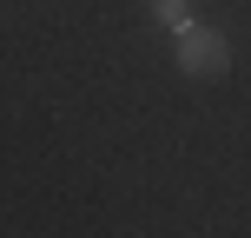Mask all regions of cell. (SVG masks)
I'll return each instance as SVG.
<instances>
[{
    "label": "cell",
    "mask_w": 251,
    "mask_h": 238,
    "mask_svg": "<svg viewBox=\"0 0 251 238\" xmlns=\"http://www.w3.org/2000/svg\"><path fill=\"white\" fill-rule=\"evenodd\" d=\"M172 60H178L185 79H225V73H231V33L185 20V26L172 33Z\"/></svg>",
    "instance_id": "obj_1"
},
{
    "label": "cell",
    "mask_w": 251,
    "mask_h": 238,
    "mask_svg": "<svg viewBox=\"0 0 251 238\" xmlns=\"http://www.w3.org/2000/svg\"><path fill=\"white\" fill-rule=\"evenodd\" d=\"M152 20H159L165 33H178V26L192 20V0H152Z\"/></svg>",
    "instance_id": "obj_2"
}]
</instances>
